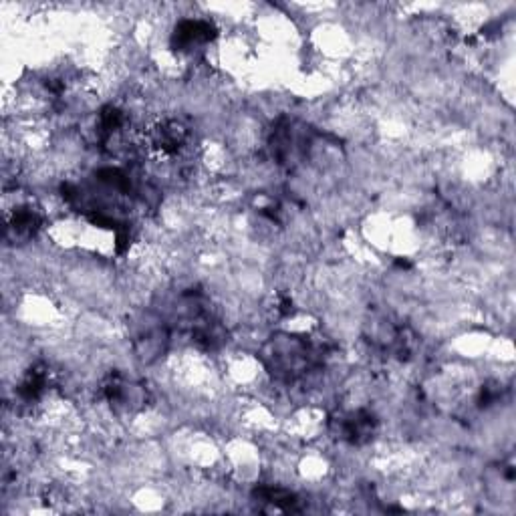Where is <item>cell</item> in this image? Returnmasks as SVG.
Returning a JSON list of instances; mask_svg holds the SVG:
<instances>
[{"label": "cell", "instance_id": "obj_1", "mask_svg": "<svg viewBox=\"0 0 516 516\" xmlns=\"http://www.w3.org/2000/svg\"><path fill=\"white\" fill-rule=\"evenodd\" d=\"M323 347L305 337L277 333L261 349V359L271 377L283 385L303 381L323 365Z\"/></svg>", "mask_w": 516, "mask_h": 516}, {"label": "cell", "instance_id": "obj_2", "mask_svg": "<svg viewBox=\"0 0 516 516\" xmlns=\"http://www.w3.org/2000/svg\"><path fill=\"white\" fill-rule=\"evenodd\" d=\"M311 146H313L311 129L305 123L291 117L277 119L267 140L271 158L275 160V164L287 170H293L303 160H307Z\"/></svg>", "mask_w": 516, "mask_h": 516}, {"label": "cell", "instance_id": "obj_3", "mask_svg": "<svg viewBox=\"0 0 516 516\" xmlns=\"http://www.w3.org/2000/svg\"><path fill=\"white\" fill-rule=\"evenodd\" d=\"M101 398L111 406L115 412L134 414L148 406V390L144 383H138L134 379H127L125 375L113 371L101 381Z\"/></svg>", "mask_w": 516, "mask_h": 516}, {"label": "cell", "instance_id": "obj_4", "mask_svg": "<svg viewBox=\"0 0 516 516\" xmlns=\"http://www.w3.org/2000/svg\"><path fill=\"white\" fill-rule=\"evenodd\" d=\"M329 430L343 444L365 446L377 436L379 420L371 410H365V408L345 410V412H337L331 418Z\"/></svg>", "mask_w": 516, "mask_h": 516}, {"label": "cell", "instance_id": "obj_5", "mask_svg": "<svg viewBox=\"0 0 516 516\" xmlns=\"http://www.w3.org/2000/svg\"><path fill=\"white\" fill-rule=\"evenodd\" d=\"M190 127L182 119L158 121L146 138L148 146L164 158H176L190 142Z\"/></svg>", "mask_w": 516, "mask_h": 516}, {"label": "cell", "instance_id": "obj_6", "mask_svg": "<svg viewBox=\"0 0 516 516\" xmlns=\"http://www.w3.org/2000/svg\"><path fill=\"white\" fill-rule=\"evenodd\" d=\"M216 27L206 19H182L172 33V49L194 53L216 39Z\"/></svg>", "mask_w": 516, "mask_h": 516}, {"label": "cell", "instance_id": "obj_7", "mask_svg": "<svg viewBox=\"0 0 516 516\" xmlns=\"http://www.w3.org/2000/svg\"><path fill=\"white\" fill-rule=\"evenodd\" d=\"M168 347L170 331L164 321H158V325L146 321V325H142L134 335V351L144 363H156L160 357L166 355Z\"/></svg>", "mask_w": 516, "mask_h": 516}, {"label": "cell", "instance_id": "obj_8", "mask_svg": "<svg viewBox=\"0 0 516 516\" xmlns=\"http://www.w3.org/2000/svg\"><path fill=\"white\" fill-rule=\"evenodd\" d=\"M43 226V214L33 204H19L7 220V238L11 240H29Z\"/></svg>", "mask_w": 516, "mask_h": 516}, {"label": "cell", "instance_id": "obj_9", "mask_svg": "<svg viewBox=\"0 0 516 516\" xmlns=\"http://www.w3.org/2000/svg\"><path fill=\"white\" fill-rule=\"evenodd\" d=\"M51 373L45 363L33 365L17 385V396L23 404H37L49 390Z\"/></svg>", "mask_w": 516, "mask_h": 516}, {"label": "cell", "instance_id": "obj_10", "mask_svg": "<svg viewBox=\"0 0 516 516\" xmlns=\"http://www.w3.org/2000/svg\"><path fill=\"white\" fill-rule=\"evenodd\" d=\"M254 498L263 504H271L277 510H285V512H297L301 510V498L291 492L289 488L283 486H275V484H263L254 488Z\"/></svg>", "mask_w": 516, "mask_h": 516}]
</instances>
